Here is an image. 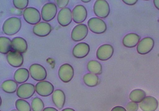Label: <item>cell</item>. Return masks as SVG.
Returning <instances> with one entry per match:
<instances>
[{
    "label": "cell",
    "instance_id": "obj_35",
    "mask_svg": "<svg viewBox=\"0 0 159 111\" xmlns=\"http://www.w3.org/2000/svg\"><path fill=\"white\" fill-rule=\"evenodd\" d=\"M42 111H59L57 109L52 107H48L45 108Z\"/></svg>",
    "mask_w": 159,
    "mask_h": 111
},
{
    "label": "cell",
    "instance_id": "obj_37",
    "mask_svg": "<svg viewBox=\"0 0 159 111\" xmlns=\"http://www.w3.org/2000/svg\"><path fill=\"white\" fill-rule=\"evenodd\" d=\"M62 111H76L74 109H70V108H66V109H62Z\"/></svg>",
    "mask_w": 159,
    "mask_h": 111
},
{
    "label": "cell",
    "instance_id": "obj_36",
    "mask_svg": "<svg viewBox=\"0 0 159 111\" xmlns=\"http://www.w3.org/2000/svg\"><path fill=\"white\" fill-rule=\"evenodd\" d=\"M154 4L156 8L159 10V0H154Z\"/></svg>",
    "mask_w": 159,
    "mask_h": 111
},
{
    "label": "cell",
    "instance_id": "obj_26",
    "mask_svg": "<svg viewBox=\"0 0 159 111\" xmlns=\"http://www.w3.org/2000/svg\"><path fill=\"white\" fill-rule=\"evenodd\" d=\"M18 84L13 80H7L2 82L1 88L2 90L6 93H15L17 90Z\"/></svg>",
    "mask_w": 159,
    "mask_h": 111
},
{
    "label": "cell",
    "instance_id": "obj_23",
    "mask_svg": "<svg viewBox=\"0 0 159 111\" xmlns=\"http://www.w3.org/2000/svg\"><path fill=\"white\" fill-rule=\"evenodd\" d=\"M146 97V92L141 89H135L130 92L129 99L131 101L140 103Z\"/></svg>",
    "mask_w": 159,
    "mask_h": 111
},
{
    "label": "cell",
    "instance_id": "obj_27",
    "mask_svg": "<svg viewBox=\"0 0 159 111\" xmlns=\"http://www.w3.org/2000/svg\"><path fill=\"white\" fill-rule=\"evenodd\" d=\"M87 68L88 71L90 73L96 75H101L102 73V65L98 61L95 60L89 61L87 64Z\"/></svg>",
    "mask_w": 159,
    "mask_h": 111
},
{
    "label": "cell",
    "instance_id": "obj_33",
    "mask_svg": "<svg viewBox=\"0 0 159 111\" xmlns=\"http://www.w3.org/2000/svg\"><path fill=\"white\" fill-rule=\"evenodd\" d=\"M123 2L126 5L132 6L134 5L138 2L137 0H123Z\"/></svg>",
    "mask_w": 159,
    "mask_h": 111
},
{
    "label": "cell",
    "instance_id": "obj_2",
    "mask_svg": "<svg viewBox=\"0 0 159 111\" xmlns=\"http://www.w3.org/2000/svg\"><path fill=\"white\" fill-rule=\"evenodd\" d=\"M95 15L99 18L104 19L110 13V7L108 3L105 0H97L93 5Z\"/></svg>",
    "mask_w": 159,
    "mask_h": 111
},
{
    "label": "cell",
    "instance_id": "obj_10",
    "mask_svg": "<svg viewBox=\"0 0 159 111\" xmlns=\"http://www.w3.org/2000/svg\"><path fill=\"white\" fill-rule=\"evenodd\" d=\"M35 91L40 96L47 97L53 93L54 87L51 82L47 81L39 82L35 86Z\"/></svg>",
    "mask_w": 159,
    "mask_h": 111
},
{
    "label": "cell",
    "instance_id": "obj_14",
    "mask_svg": "<svg viewBox=\"0 0 159 111\" xmlns=\"http://www.w3.org/2000/svg\"><path fill=\"white\" fill-rule=\"evenodd\" d=\"M72 18L76 24L84 22L87 17V11L83 5H78L72 11Z\"/></svg>",
    "mask_w": 159,
    "mask_h": 111
},
{
    "label": "cell",
    "instance_id": "obj_16",
    "mask_svg": "<svg viewBox=\"0 0 159 111\" xmlns=\"http://www.w3.org/2000/svg\"><path fill=\"white\" fill-rule=\"evenodd\" d=\"M52 31V26L47 22H39L35 25L33 28V32L34 34L40 37L47 36L51 33Z\"/></svg>",
    "mask_w": 159,
    "mask_h": 111
},
{
    "label": "cell",
    "instance_id": "obj_5",
    "mask_svg": "<svg viewBox=\"0 0 159 111\" xmlns=\"http://www.w3.org/2000/svg\"><path fill=\"white\" fill-rule=\"evenodd\" d=\"M23 17L25 22L31 25L39 23L41 19L40 13L38 10L34 7H28L24 10Z\"/></svg>",
    "mask_w": 159,
    "mask_h": 111
},
{
    "label": "cell",
    "instance_id": "obj_11",
    "mask_svg": "<svg viewBox=\"0 0 159 111\" xmlns=\"http://www.w3.org/2000/svg\"><path fill=\"white\" fill-rule=\"evenodd\" d=\"M154 45V41L152 38L150 37L143 38L138 44V53L141 55H147L152 50Z\"/></svg>",
    "mask_w": 159,
    "mask_h": 111
},
{
    "label": "cell",
    "instance_id": "obj_38",
    "mask_svg": "<svg viewBox=\"0 0 159 111\" xmlns=\"http://www.w3.org/2000/svg\"><path fill=\"white\" fill-rule=\"evenodd\" d=\"M81 1L84 3H88L90 2L91 0H81Z\"/></svg>",
    "mask_w": 159,
    "mask_h": 111
},
{
    "label": "cell",
    "instance_id": "obj_17",
    "mask_svg": "<svg viewBox=\"0 0 159 111\" xmlns=\"http://www.w3.org/2000/svg\"><path fill=\"white\" fill-rule=\"evenodd\" d=\"M7 60L11 66L19 68L24 62V58L22 54L14 51H11L7 55Z\"/></svg>",
    "mask_w": 159,
    "mask_h": 111
},
{
    "label": "cell",
    "instance_id": "obj_9",
    "mask_svg": "<svg viewBox=\"0 0 159 111\" xmlns=\"http://www.w3.org/2000/svg\"><path fill=\"white\" fill-rule=\"evenodd\" d=\"M58 75L62 82L67 83L73 78L74 70L72 65L69 64H65L60 67L58 71Z\"/></svg>",
    "mask_w": 159,
    "mask_h": 111
},
{
    "label": "cell",
    "instance_id": "obj_8",
    "mask_svg": "<svg viewBox=\"0 0 159 111\" xmlns=\"http://www.w3.org/2000/svg\"><path fill=\"white\" fill-rule=\"evenodd\" d=\"M89 29L84 24H79L74 27L72 31L71 37L72 40L79 42L84 39L87 37Z\"/></svg>",
    "mask_w": 159,
    "mask_h": 111
},
{
    "label": "cell",
    "instance_id": "obj_28",
    "mask_svg": "<svg viewBox=\"0 0 159 111\" xmlns=\"http://www.w3.org/2000/svg\"><path fill=\"white\" fill-rule=\"evenodd\" d=\"M16 107L18 111H31L30 105L22 99L17 100L15 103Z\"/></svg>",
    "mask_w": 159,
    "mask_h": 111
},
{
    "label": "cell",
    "instance_id": "obj_19",
    "mask_svg": "<svg viewBox=\"0 0 159 111\" xmlns=\"http://www.w3.org/2000/svg\"><path fill=\"white\" fill-rule=\"evenodd\" d=\"M13 51L20 53H24L28 49V44L26 40L21 37H16L12 41Z\"/></svg>",
    "mask_w": 159,
    "mask_h": 111
},
{
    "label": "cell",
    "instance_id": "obj_31",
    "mask_svg": "<svg viewBox=\"0 0 159 111\" xmlns=\"http://www.w3.org/2000/svg\"><path fill=\"white\" fill-rule=\"evenodd\" d=\"M139 107L138 103L130 101L127 103L125 109L127 111H138Z\"/></svg>",
    "mask_w": 159,
    "mask_h": 111
},
{
    "label": "cell",
    "instance_id": "obj_7",
    "mask_svg": "<svg viewBox=\"0 0 159 111\" xmlns=\"http://www.w3.org/2000/svg\"><path fill=\"white\" fill-rule=\"evenodd\" d=\"M35 91L34 85L32 83H25L22 84L18 87L16 95L20 99H28L33 96Z\"/></svg>",
    "mask_w": 159,
    "mask_h": 111
},
{
    "label": "cell",
    "instance_id": "obj_25",
    "mask_svg": "<svg viewBox=\"0 0 159 111\" xmlns=\"http://www.w3.org/2000/svg\"><path fill=\"white\" fill-rule=\"evenodd\" d=\"M83 79L85 85L89 87H94L99 83V79L97 75L90 73L86 74Z\"/></svg>",
    "mask_w": 159,
    "mask_h": 111
},
{
    "label": "cell",
    "instance_id": "obj_3",
    "mask_svg": "<svg viewBox=\"0 0 159 111\" xmlns=\"http://www.w3.org/2000/svg\"><path fill=\"white\" fill-rule=\"evenodd\" d=\"M89 30L93 33L100 34L107 30V25L103 20L97 17L90 18L88 22Z\"/></svg>",
    "mask_w": 159,
    "mask_h": 111
},
{
    "label": "cell",
    "instance_id": "obj_29",
    "mask_svg": "<svg viewBox=\"0 0 159 111\" xmlns=\"http://www.w3.org/2000/svg\"><path fill=\"white\" fill-rule=\"evenodd\" d=\"M44 108V104L42 99L35 97L32 100V109L33 111H42Z\"/></svg>",
    "mask_w": 159,
    "mask_h": 111
},
{
    "label": "cell",
    "instance_id": "obj_13",
    "mask_svg": "<svg viewBox=\"0 0 159 111\" xmlns=\"http://www.w3.org/2000/svg\"><path fill=\"white\" fill-rule=\"evenodd\" d=\"M158 102L154 96H147L141 102L139 106L143 111H155L158 108Z\"/></svg>",
    "mask_w": 159,
    "mask_h": 111
},
{
    "label": "cell",
    "instance_id": "obj_4",
    "mask_svg": "<svg viewBox=\"0 0 159 111\" xmlns=\"http://www.w3.org/2000/svg\"><path fill=\"white\" fill-rule=\"evenodd\" d=\"M30 75L35 80L42 82L46 79L47 73L42 65L38 64H33L29 68Z\"/></svg>",
    "mask_w": 159,
    "mask_h": 111
},
{
    "label": "cell",
    "instance_id": "obj_20",
    "mask_svg": "<svg viewBox=\"0 0 159 111\" xmlns=\"http://www.w3.org/2000/svg\"><path fill=\"white\" fill-rule=\"evenodd\" d=\"M52 102L58 109H61L64 106L66 96L64 92L61 90L57 89L55 90L52 96Z\"/></svg>",
    "mask_w": 159,
    "mask_h": 111
},
{
    "label": "cell",
    "instance_id": "obj_1",
    "mask_svg": "<svg viewBox=\"0 0 159 111\" xmlns=\"http://www.w3.org/2000/svg\"><path fill=\"white\" fill-rule=\"evenodd\" d=\"M22 26L20 18L16 17H11L6 20L2 25L3 32L6 35H13L19 32Z\"/></svg>",
    "mask_w": 159,
    "mask_h": 111
},
{
    "label": "cell",
    "instance_id": "obj_41",
    "mask_svg": "<svg viewBox=\"0 0 159 111\" xmlns=\"http://www.w3.org/2000/svg\"></svg>",
    "mask_w": 159,
    "mask_h": 111
},
{
    "label": "cell",
    "instance_id": "obj_22",
    "mask_svg": "<svg viewBox=\"0 0 159 111\" xmlns=\"http://www.w3.org/2000/svg\"><path fill=\"white\" fill-rule=\"evenodd\" d=\"M30 72L25 68H19L16 71L14 75V79L16 82L19 84L26 82L29 79Z\"/></svg>",
    "mask_w": 159,
    "mask_h": 111
},
{
    "label": "cell",
    "instance_id": "obj_39",
    "mask_svg": "<svg viewBox=\"0 0 159 111\" xmlns=\"http://www.w3.org/2000/svg\"><path fill=\"white\" fill-rule=\"evenodd\" d=\"M11 111H18V110H16V109H13V110H11Z\"/></svg>",
    "mask_w": 159,
    "mask_h": 111
},
{
    "label": "cell",
    "instance_id": "obj_18",
    "mask_svg": "<svg viewBox=\"0 0 159 111\" xmlns=\"http://www.w3.org/2000/svg\"><path fill=\"white\" fill-rule=\"evenodd\" d=\"M90 51V47L86 42H80L76 45L72 50V54L75 58H82L87 56Z\"/></svg>",
    "mask_w": 159,
    "mask_h": 111
},
{
    "label": "cell",
    "instance_id": "obj_32",
    "mask_svg": "<svg viewBox=\"0 0 159 111\" xmlns=\"http://www.w3.org/2000/svg\"><path fill=\"white\" fill-rule=\"evenodd\" d=\"M58 7L60 8H65L69 2V0H57L55 1Z\"/></svg>",
    "mask_w": 159,
    "mask_h": 111
},
{
    "label": "cell",
    "instance_id": "obj_30",
    "mask_svg": "<svg viewBox=\"0 0 159 111\" xmlns=\"http://www.w3.org/2000/svg\"><path fill=\"white\" fill-rule=\"evenodd\" d=\"M28 0H13V3L16 8L19 10H24L26 8L28 5Z\"/></svg>",
    "mask_w": 159,
    "mask_h": 111
},
{
    "label": "cell",
    "instance_id": "obj_34",
    "mask_svg": "<svg viewBox=\"0 0 159 111\" xmlns=\"http://www.w3.org/2000/svg\"><path fill=\"white\" fill-rule=\"evenodd\" d=\"M111 111H127L125 108L121 106H116L113 107Z\"/></svg>",
    "mask_w": 159,
    "mask_h": 111
},
{
    "label": "cell",
    "instance_id": "obj_21",
    "mask_svg": "<svg viewBox=\"0 0 159 111\" xmlns=\"http://www.w3.org/2000/svg\"><path fill=\"white\" fill-rule=\"evenodd\" d=\"M140 39V37L138 34L130 33L127 34L123 39V44L127 48H131L137 46Z\"/></svg>",
    "mask_w": 159,
    "mask_h": 111
},
{
    "label": "cell",
    "instance_id": "obj_15",
    "mask_svg": "<svg viewBox=\"0 0 159 111\" xmlns=\"http://www.w3.org/2000/svg\"><path fill=\"white\" fill-rule=\"evenodd\" d=\"M72 17V12L69 8H62L58 13V22L62 27L67 26L71 23Z\"/></svg>",
    "mask_w": 159,
    "mask_h": 111
},
{
    "label": "cell",
    "instance_id": "obj_40",
    "mask_svg": "<svg viewBox=\"0 0 159 111\" xmlns=\"http://www.w3.org/2000/svg\"><path fill=\"white\" fill-rule=\"evenodd\" d=\"M1 103H2V100H1Z\"/></svg>",
    "mask_w": 159,
    "mask_h": 111
},
{
    "label": "cell",
    "instance_id": "obj_6",
    "mask_svg": "<svg viewBox=\"0 0 159 111\" xmlns=\"http://www.w3.org/2000/svg\"><path fill=\"white\" fill-rule=\"evenodd\" d=\"M57 12V7L55 4L47 3L43 7L41 11L42 19L45 22H50L55 18Z\"/></svg>",
    "mask_w": 159,
    "mask_h": 111
},
{
    "label": "cell",
    "instance_id": "obj_24",
    "mask_svg": "<svg viewBox=\"0 0 159 111\" xmlns=\"http://www.w3.org/2000/svg\"><path fill=\"white\" fill-rule=\"evenodd\" d=\"M12 48V41L6 37H0V52L4 55L8 54Z\"/></svg>",
    "mask_w": 159,
    "mask_h": 111
},
{
    "label": "cell",
    "instance_id": "obj_12",
    "mask_svg": "<svg viewBox=\"0 0 159 111\" xmlns=\"http://www.w3.org/2000/svg\"><path fill=\"white\" fill-rule=\"evenodd\" d=\"M114 53V48L109 44H104L98 48L96 56L101 61H106L111 58Z\"/></svg>",
    "mask_w": 159,
    "mask_h": 111
}]
</instances>
